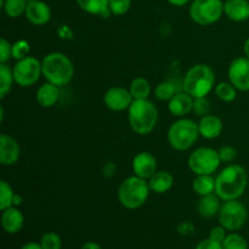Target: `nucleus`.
<instances>
[{"instance_id":"37998d69","label":"nucleus","mask_w":249,"mask_h":249,"mask_svg":"<svg viewBox=\"0 0 249 249\" xmlns=\"http://www.w3.org/2000/svg\"><path fill=\"white\" fill-rule=\"evenodd\" d=\"M21 249H43V247H41L40 243L28 242V243H26L24 246H22Z\"/></svg>"},{"instance_id":"f03ea898","label":"nucleus","mask_w":249,"mask_h":249,"mask_svg":"<svg viewBox=\"0 0 249 249\" xmlns=\"http://www.w3.org/2000/svg\"><path fill=\"white\" fill-rule=\"evenodd\" d=\"M41 71L46 82L57 85L58 88L71 83L74 75V66L71 58L58 51L44 56L41 61Z\"/></svg>"},{"instance_id":"5701e85b","label":"nucleus","mask_w":249,"mask_h":249,"mask_svg":"<svg viewBox=\"0 0 249 249\" xmlns=\"http://www.w3.org/2000/svg\"><path fill=\"white\" fill-rule=\"evenodd\" d=\"M78 6L83 11L100 17H109L112 15L109 10V0H75Z\"/></svg>"},{"instance_id":"7ed1b4c3","label":"nucleus","mask_w":249,"mask_h":249,"mask_svg":"<svg viewBox=\"0 0 249 249\" xmlns=\"http://www.w3.org/2000/svg\"><path fill=\"white\" fill-rule=\"evenodd\" d=\"M128 121L131 130L138 135L152 133L158 122V109L151 100H134L128 109Z\"/></svg>"},{"instance_id":"7c9ffc66","label":"nucleus","mask_w":249,"mask_h":249,"mask_svg":"<svg viewBox=\"0 0 249 249\" xmlns=\"http://www.w3.org/2000/svg\"><path fill=\"white\" fill-rule=\"evenodd\" d=\"M224 249H248V242L242 235L232 232L228 235L221 243Z\"/></svg>"},{"instance_id":"6ab92c4d","label":"nucleus","mask_w":249,"mask_h":249,"mask_svg":"<svg viewBox=\"0 0 249 249\" xmlns=\"http://www.w3.org/2000/svg\"><path fill=\"white\" fill-rule=\"evenodd\" d=\"M224 14L233 22H245L249 19L248 0H226L224 2Z\"/></svg>"},{"instance_id":"dca6fc26","label":"nucleus","mask_w":249,"mask_h":249,"mask_svg":"<svg viewBox=\"0 0 249 249\" xmlns=\"http://www.w3.org/2000/svg\"><path fill=\"white\" fill-rule=\"evenodd\" d=\"M194 101L195 99L190 94L182 91H178L172 99L169 100L168 104V109L172 113V116L178 117V118H182V117L187 116L190 112H192L194 108Z\"/></svg>"},{"instance_id":"72a5a7b5","label":"nucleus","mask_w":249,"mask_h":249,"mask_svg":"<svg viewBox=\"0 0 249 249\" xmlns=\"http://www.w3.org/2000/svg\"><path fill=\"white\" fill-rule=\"evenodd\" d=\"M108 6L112 15L122 16L130 10L131 0H109Z\"/></svg>"},{"instance_id":"c9c22d12","label":"nucleus","mask_w":249,"mask_h":249,"mask_svg":"<svg viewBox=\"0 0 249 249\" xmlns=\"http://www.w3.org/2000/svg\"><path fill=\"white\" fill-rule=\"evenodd\" d=\"M219 157H220L221 163H231L237 157V151L232 146H223L219 150Z\"/></svg>"},{"instance_id":"473e14b6","label":"nucleus","mask_w":249,"mask_h":249,"mask_svg":"<svg viewBox=\"0 0 249 249\" xmlns=\"http://www.w3.org/2000/svg\"><path fill=\"white\" fill-rule=\"evenodd\" d=\"M40 245L43 249H61L62 241L56 232H46L41 237Z\"/></svg>"},{"instance_id":"4468645a","label":"nucleus","mask_w":249,"mask_h":249,"mask_svg":"<svg viewBox=\"0 0 249 249\" xmlns=\"http://www.w3.org/2000/svg\"><path fill=\"white\" fill-rule=\"evenodd\" d=\"M21 156V147L12 136L7 134L0 135V163L5 167L14 165Z\"/></svg>"},{"instance_id":"e433bc0d","label":"nucleus","mask_w":249,"mask_h":249,"mask_svg":"<svg viewBox=\"0 0 249 249\" xmlns=\"http://www.w3.org/2000/svg\"><path fill=\"white\" fill-rule=\"evenodd\" d=\"M12 57V44L5 38L0 39V63H6Z\"/></svg>"},{"instance_id":"58836bf2","label":"nucleus","mask_w":249,"mask_h":249,"mask_svg":"<svg viewBox=\"0 0 249 249\" xmlns=\"http://www.w3.org/2000/svg\"><path fill=\"white\" fill-rule=\"evenodd\" d=\"M195 249H224V248L221 243L215 242V241L211 240V238H207V240L201 241Z\"/></svg>"},{"instance_id":"ddd939ff","label":"nucleus","mask_w":249,"mask_h":249,"mask_svg":"<svg viewBox=\"0 0 249 249\" xmlns=\"http://www.w3.org/2000/svg\"><path fill=\"white\" fill-rule=\"evenodd\" d=\"M131 167H133L134 175L148 180L157 172V160L152 153L142 151L133 158Z\"/></svg>"},{"instance_id":"f704fd0d","label":"nucleus","mask_w":249,"mask_h":249,"mask_svg":"<svg viewBox=\"0 0 249 249\" xmlns=\"http://www.w3.org/2000/svg\"><path fill=\"white\" fill-rule=\"evenodd\" d=\"M209 111H211V104H209L207 97H197V99H195L194 108H192V112L195 114L199 117H204L209 114Z\"/></svg>"},{"instance_id":"bb28decb","label":"nucleus","mask_w":249,"mask_h":249,"mask_svg":"<svg viewBox=\"0 0 249 249\" xmlns=\"http://www.w3.org/2000/svg\"><path fill=\"white\" fill-rule=\"evenodd\" d=\"M27 4H28L27 0H5L1 9L4 10L6 16L17 18L26 12Z\"/></svg>"},{"instance_id":"1a4fd4ad","label":"nucleus","mask_w":249,"mask_h":249,"mask_svg":"<svg viewBox=\"0 0 249 249\" xmlns=\"http://www.w3.org/2000/svg\"><path fill=\"white\" fill-rule=\"evenodd\" d=\"M219 224L228 231L241 230L247 223L248 212L245 204L238 199L233 201H226L221 204V208L219 211Z\"/></svg>"},{"instance_id":"393cba45","label":"nucleus","mask_w":249,"mask_h":249,"mask_svg":"<svg viewBox=\"0 0 249 249\" xmlns=\"http://www.w3.org/2000/svg\"><path fill=\"white\" fill-rule=\"evenodd\" d=\"M131 95H133L134 100H145L148 99L151 95V85L146 78L143 77H138L135 79H133L131 82L130 88Z\"/></svg>"},{"instance_id":"f8f14e48","label":"nucleus","mask_w":249,"mask_h":249,"mask_svg":"<svg viewBox=\"0 0 249 249\" xmlns=\"http://www.w3.org/2000/svg\"><path fill=\"white\" fill-rule=\"evenodd\" d=\"M134 102L130 90L123 87L109 88L104 95V104L108 109L114 112H123L129 109Z\"/></svg>"},{"instance_id":"c756f323","label":"nucleus","mask_w":249,"mask_h":249,"mask_svg":"<svg viewBox=\"0 0 249 249\" xmlns=\"http://www.w3.org/2000/svg\"><path fill=\"white\" fill-rule=\"evenodd\" d=\"M177 92V87H175L174 83L169 82V80L160 83L155 89L156 97L160 101H169Z\"/></svg>"},{"instance_id":"09e8293b","label":"nucleus","mask_w":249,"mask_h":249,"mask_svg":"<svg viewBox=\"0 0 249 249\" xmlns=\"http://www.w3.org/2000/svg\"><path fill=\"white\" fill-rule=\"evenodd\" d=\"M248 204H249V202H248Z\"/></svg>"},{"instance_id":"39448f33","label":"nucleus","mask_w":249,"mask_h":249,"mask_svg":"<svg viewBox=\"0 0 249 249\" xmlns=\"http://www.w3.org/2000/svg\"><path fill=\"white\" fill-rule=\"evenodd\" d=\"M150 186L145 179L133 175L122 181L118 187V201L126 209H138L146 203L150 196Z\"/></svg>"},{"instance_id":"20e7f679","label":"nucleus","mask_w":249,"mask_h":249,"mask_svg":"<svg viewBox=\"0 0 249 249\" xmlns=\"http://www.w3.org/2000/svg\"><path fill=\"white\" fill-rule=\"evenodd\" d=\"M215 84V74L211 66L198 63L186 72L182 82V90L191 95L194 99L207 97Z\"/></svg>"},{"instance_id":"a878e982","label":"nucleus","mask_w":249,"mask_h":249,"mask_svg":"<svg viewBox=\"0 0 249 249\" xmlns=\"http://www.w3.org/2000/svg\"><path fill=\"white\" fill-rule=\"evenodd\" d=\"M15 83L14 72L6 63H0V99H4Z\"/></svg>"},{"instance_id":"a18cd8bd","label":"nucleus","mask_w":249,"mask_h":249,"mask_svg":"<svg viewBox=\"0 0 249 249\" xmlns=\"http://www.w3.org/2000/svg\"><path fill=\"white\" fill-rule=\"evenodd\" d=\"M243 53H245L246 57L249 58V36L246 39L245 44H243Z\"/></svg>"},{"instance_id":"2f4dec72","label":"nucleus","mask_w":249,"mask_h":249,"mask_svg":"<svg viewBox=\"0 0 249 249\" xmlns=\"http://www.w3.org/2000/svg\"><path fill=\"white\" fill-rule=\"evenodd\" d=\"M29 51H31V45L27 40H17L16 43L12 44V58L16 61L22 60V58L29 56Z\"/></svg>"},{"instance_id":"f3484780","label":"nucleus","mask_w":249,"mask_h":249,"mask_svg":"<svg viewBox=\"0 0 249 249\" xmlns=\"http://www.w3.org/2000/svg\"><path fill=\"white\" fill-rule=\"evenodd\" d=\"M223 129V121L219 117L213 116V114L201 117V121L198 123V130L202 138L207 139V140H214L220 136Z\"/></svg>"},{"instance_id":"4c0bfd02","label":"nucleus","mask_w":249,"mask_h":249,"mask_svg":"<svg viewBox=\"0 0 249 249\" xmlns=\"http://www.w3.org/2000/svg\"><path fill=\"white\" fill-rule=\"evenodd\" d=\"M226 229L223 228V226H215V228H213L211 230V232H209V237L211 240L215 241V242H219V243H223L224 240H225L226 237Z\"/></svg>"},{"instance_id":"f257e3e1","label":"nucleus","mask_w":249,"mask_h":249,"mask_svg":"<svg viewBox=\"0 0 249 249\" xmlns=\"http://www.w3.org/2000/svg\"><path fill=\"white\" fill-rule=\"evenodd\" d=\"M248 186V174L240 164H229L216 175L215 194L221 201L238 199Z\"/></svg>"},{"instance_id":"9b49d317","label":"nucleus","mask_w":249,"mask_h":249,"mask_svg":"<svg viewBox=\"0 0 249 249\" xmlns=\"http://www.w3.org/2000/svg\"><path fill=\"white\" fill-rule=\"evenodd\" d=\"M229 80L240 91H249V58L237 57L230 63L228 71Z\"/></svg>"},{"instance_id":"79ce46f5","label":"nucleus","mask_w":249,"mask_h":249,"mask_svg":"<svg viewBox=\"0 0 249 249\" xmlns=\"http://www.w3.org/2000/svg\"><path fill=\"white\" fill-rule=\"evenodd\" d=\"M167 1L169 2L170 5H173V6L181 7V6H185L190 0H167Z\"/></svg>"},{"instance_id":"49530a36","label":"nucleus","mask_w":249,"mask_h":249,"mask_svg":"<svg viewBox=\"0 0 249 249\" xmlns=\"http://www.w3.org/2000/svg\"><path fill=\"white\" fill-rule=\"evenodd\" d=\"M22 204V197L19 196V195L15 194V197H14V207H18Z\"/></svg>"},{"instance_id":"9d476101","label":"nucleus","mask_w":249,"mask_h":249,"mask_svg":"<svg viewBox=\"0 0 249 249\" xmlns=\"http://www.w3.org/2000/svg\"><path fill=\"white\" fill-rule=\"evenodd\" d=\"M12 72H14L15 83L17 85L22 88L32 87L38 82L40 75H43L41 61L34 56H27L15 63Z\"/></svg>"},{"instance_id":"2eb2a0df","label":"nucleus","mask_w":249,"mask_h":249,"mask_svg":"<svg viewBox=\"0 0 249 249\" xmlns=\"http://www.w3.org/2000/svg\"><path fill=\"white\" fill-rule=\"evenodd\" d=\"M24 16L34 26H44L51 19V9L41 0H33L27 4Z\"/></svg>"},{"instance_id":"b1692460","label":"nucleus","mask_w":249,"mask_h":249,"mask_svg":"<svg viewBox=\"0 0 249 249\" xmlns=\"http://www.w3.org/2000/svg\"><path fill=\"white\" fill-rule=\"evenodd\" d=\"M192 189L198 196H207L215 192V178L213 175H196Z\"/></svg>"},{"instance_id":"423d86ee","label":"nucleus","mask_w":249,"mask_h":249,"mask_svg":"<svg viewBox=\"0 0 249 249\" xmlns=\"http://www.w3.org/2000/svg\"><path fill=\"white\" fill-rule=\"evenodd\" d=\"M198 124L190 118H179L172 123L168 130V142L174 150L186 151L195 145L199 138Z\"/></svg>"},{"instance_id":"c03bdc74","label":"nucleus","mask_w":249,"mask_h":249,"mask_svg":"<svg viewBox=\"0 0 249 249\" xmlns=\"http://www.w3.org/2000/svg\"><path fill=\"white\" fill-rule=\"evenodd\" d=\"M80 249H102V248L100 247V245H97V243L95 242H87L82 246V248Z\"/></svg>"},{"instance_id":"c85d7f7f","label":"nucleus","mask_w":249,"mask_h":249,"mask_svg":"<svg viewBox=\"0 0 249 249\" xmlns=\"http://www.w3.org/2000/svg\"><path fill=\"white\" fill-rule=\"evenodd\" d=\"M215 95L224 102H232L237 96V89L230 82H221L215 87Z\"/></svg>"},{"instance_id":"a211bd4d","label":"nucleus","mask_w":249,"mask_h":249,"mask_svg":"<svg viewBox=\"0 0 249 249\" xmlns=\"http://www.w3.org/2000/svg\"><path fill=\"white\" fill-rule=\"evenodd\" d=\"M23 214L19 212V209H17V207H10V208L2 211L1 226L5 232L11 233V235L19 232L23 228Z\"/></svg>"},{"instance_id":"de8ad7c7","label":"nucleus","mask_w":249,"mask_h":249,"mask_svg":"<svg viewBox=\"0 0 249 249\" xmlns=\"http://www.w3.org/2000/svg\"><path fill=\"white\" fill-rule=\"evenodd\" d=\"M27 1H33V0H27Z\"/></svg>"},{"instance_id":"ea45409f","label":"nucleus","mask_w":249,"mask_h":249,"mask_svg":"<svg viewBox=\"0 0 249 249\" xmlns=\"http://www.w3.org/2000/svg\"><path fill=\"white\" fill-rule=\"evenodd\" d=\"M178 230H179L181 235H190V233L195 231V226L190 221H184V223H181L178 226Z\"/></svg>"},{"instance_id":"a19ab883","label":"nucleus","mask_w":249,"mask_h":249,"mask_svg":"<svg viewBox=\"0 0 249 249\" xmlns=\"http://www.w3.org/2000/svg\"><path fill=\"white\" fill-rule=\"evenodd\" d=\"M116 169H117V168H116V164H114V163H112V162L106 163V164H105V167H104V175H105V177H107V178L113 177Z\"/></svg>"},{"instance_id":"4be33fe9","label":"nucleus","mask_w":249,"mask_h":249,"mask_svg":"<svg viewBox=\"0 0 249 249\" xmlns=\"http://www.w3.org/2000/svg\"><path fill=\"white\" fill-rule=\"evenodd\" d=\"M147 181L151 192L162 195L172 189L174 185V177L169 172L160 170V172H156Z\"/></svg>"},{"instance_id":"aec40b11","label":"nucleus","mask_w":249,"mask_h":249,"mask_svg":"<svg viewBox=\"0 0 249 249\" xmlns=\"http://www.w3.org/2000/svg\"><path fill=\"white\" fill-rule=\"evenodd\" d=\"M36 99L41 107H45V108L53 107L60 99V88L49 82L44 83L36 90Z\"/></svg>"},{"instance_id":"412c9836","label":"nucleus","mask_w":249,"mask_h":249,"mask_svg":"<svg viewBox=\"0 0 249 249\" xmlns=\"http://www.w3.org/2000/svg\"><path fill=\"white\" fill-rule=\"evenodd\" d=\"M221 198L218 195L214 192V194L207 195V196H202L199 198L198 203H197V211L198 214L202 218H213L214 215L219 214V211L221 208L220 203Z\"/></svg>"},{"instance_id":"cd10ccee","label":"nucleus","mask_w":249,"mask_h":249,"mask_svg":"<svg viewBox=\"0 0 249 249\" xmlns=\"http://www.w3.org/2000/svg\"><path fill=\"white\" fill-rule=\"evenodd\" d=\"M15 192L6 180H0V211L14 207Z\"/></svg>"},{"instance_id":"6e6552de","label":"nucleus","mask_w":249,"mask_h":249,"mask_svg":"<svg viewBox=\"0 0 249 249\" xmlns=\"http://www.w3.org/2000/svg\"><path fill=\"white\" fill-rule=\"evenodd\" d=\"M189 168L196 175H213L220 167L219 151L212 147H199L190 155Z\"/></svg>"},{"instance_id":"0eeeda50","label":"nucleus","mask_w":249,"mask_h":249,"mask_svg":"<svg viewBox=\"0 0 249 249\" xmlns=\"http://www.w3.org/2000/svg\"><path fill=\"white\" fill-rule=\"evenodd\" d=\"M224 15L221 0H194L190 6V17L199 26H211L218 22Z\"/></svg>"}]
</instances>
